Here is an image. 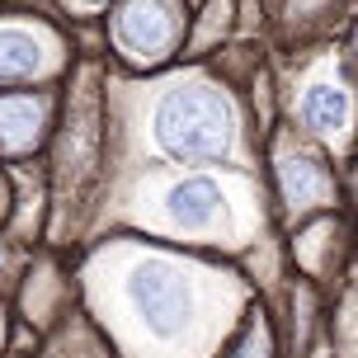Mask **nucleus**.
Here are the masks:
<instances>
[{"label":"nucleus","mask_w":358,"mask_h":358,"mask_svg":"<svg viewBox=\"0 0 358 358\" xmlns=\"http://www.w3.org/2000/svg\"><path fill=\"white\" fill-rule=\"evenodd\" d=\"M231 137V108L217 90L184 85L156 108V142L170 156H217Z\"/></svg>","instance_id":"1"},{"label":"nucleus","mask_w":358,"mask_h":358,"mask_svg":"<svg viewBox=\"0 0 358 358\" xmlns=\"http://www.w3.org/2000/svg\"><path fill=\"white\" fill-rule=\"evenodd\" d=\"M132 306L142 311V321L156 330V335H179L189 325V311H194V297H189V283L179 278L170 264H142L132 268Z\"/></svg>","instance_id":"2"},{"label":"nucleus","mask_w":358,"mask_h":358,"mask_svg":"<svg viewBox=\"0 0 358 358\" xmlns=\"http://www.w3.org/2000/svg\"><path fill=\"white\" fill-rule=\"evenodd\" d=\"M113 24H118V38L142 57H156L170 43V34H175V15L161 0H127Z\"/></svg>","instance_id":"3"},{"label":"nucleus","mask_w":358,"mask_h":358,"mask_svg":"<svg viewBox=\"0 0 358 358\" xmlns=\"http://www.w3.org/2000/svg\"><path fill=\"white\" fill-rule=\"evenodd\" d=\"M43 118H48V108L38 99H0V142L29 151L43 132Z\"/></svg>","instance_id":"4"},{"label":"nucleus","mask_w":358,"mask_h":358,"mask_svg":"<svg viewBox=\"0 0 358 358\" xmlns=\"http://www.w3.org/2000/svg\"><path fill=\"white\" fill-rule=\"evenodd\" d=\"M170 217H179V222H208V217L222 213V189H217V179H184V184H175L170 189Z\"/></svg>","instance_id":"5"},{"label":"nucleus","mask_w":358,"mask_h":358,"mask_svg":"<svg viewBox=\"0 0 358 358\" xmlns=\"http://www.w3.org/2000/svg\"><path fill=\"white\" fill-rule=\"evenodd\" d=\"M302 113L316 132H335V127L349 118V99H344L335 85H311L306 99H302Z\"/></svg>","instance_id":"6"},{"label":"nucleus","mask_w":358,"mask_h":358,"mask_svg":"<svg viewBox=\"0 0 358 358\" xmlns=\"http://www.w3.org/2000/svg\"><path fill=\"white\" fill-rule=\"evenodd\" d=\"M38 66V43L19 29H0V80L29 76Z\"/></svg>","instance_id":"7"},{"label":"nucleus","mask_w":358,"mask_h":358,"mask_svg":"<svg viewBox=\"0 0 358 358\" xmlns=\"http://www.w3.org/2000/svg\"><path fill=\"white\" fill-rule=\"evenodd\" d=\"M321 194V170L306 161H283V198L292 208H306L311 198Z\"/></svg>","instance_id":"8"},{"label":"nucleus","mask_w":358,"mask_h":358,"mask_svg":"<svg viewBox=\"0 0 358 358\" xmlns=\"http://www.w3.org/2000/svg\"><path fill=\"white\" fill-rule=\"evenodd\" d=\"M236 358H264V340H259V335H250V340L236 349Z\"/></svg>","instance_id":"9"}]
</instances>
